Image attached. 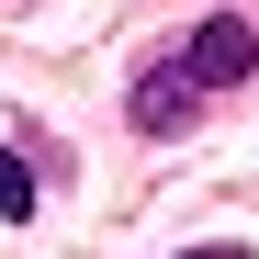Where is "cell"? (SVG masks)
<instances>
[{"instance_id": "cell-1", "label": "cell", "mask_w": 259, "mask_h": 259, "mask_svg": "<svg viewBox=\"0 0 259 259\" xmlns=\"http://www.w3.org/2000/svg\"><path fill=\"white\" fill-rule=\"evenodd\" d=\"M181 68L203 79V91H226V79H248V68H259V34L214 12V23H192V46H181Z\"/></svg>"}, {"instance_id": "cell-2", "label": "cell", "mask_w": 259, "mask_h": 259, "mask_svg": "<svg viewBox=\"0 0 259 259\" xmlns=\"http://www.w3.org/2000/svg\"><path fill=\"white\" fill-rule=\"evenodd\" d=\"M192 102H203V79H192L181 57L136 79V124H147V136H181V124H192Z\"/></svg>"}, {"instance_id": "cell-3", "label": "cell", "mask_w": 259, "mask_h": 259, "mask_svg": "<svg viewBox=\"0 0 259 259\" xmlns=\"http://www.w3.org/2000/svg\"><path fill=\"white\" fill-rule=\"evenodd\" d=\"M23 214H34V169H23V158H0V226H23Z\"/></svg>"}, {"instance_id": "cell-4", "label": "cell", "mask_w": 259, "mask_h": 259, "mask_svg": "<svg viewBox=\"0 0 259 259\" xmlns=\"http://www.w3.org/2000/svg\"><path fill=\"white\" fill-rule=\"evenodd\" d=\"M192 259H248V248H192Z\"/></svg>"}]
</instances>
